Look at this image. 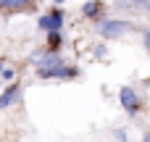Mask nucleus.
<instances>
[{
    "mask_svg": "<svg viewBox=\"0 0 150 142\" xmlns=\"http://www.w3.org/2000/svg\"><path fill=\"white\" fill-rule=\"evenodd\" d=\"M119 97H121V105H124V111H127L129 116H137V113H140L142 103H140V95H137L132 87H121Z\"/></svg>",
    "mask_w": 150,
    "mask_h": 142,
    "instance_id": "obj_4",
    "label": "nucleus"
},
{
    "mask_svg": "<svg viewBox=\"0 0 150 142\" xmlns=\"http://www.w3.org/2000/svg\"><path fill=\"white\" fill-rule=\"evenodd\" d=\"M95 55H98V58H105V55H108V47L98 45V47H95Z\"/></svg>",
    "mask_w": 150,
    "mask_h": 142,
    "instance_id": "obj_10",
    "label": "nucleus"
},
{
    "mask_svg": "<svg viewBox=\"0 0 150 142\" xmlns=\"http://www.w3.org/2000/svg\"><path fill=\"white\" fill-rule=\"evenodd\" d=\"M63 21H66V13L61 8H53L50 13H42L37 18V26L45 32H53V29H63Z\"/></svg>",
    "mask_w": 150,
    "mask_h": 142,
    "instance_id": "obj_3",
    "label": "nucleus"
},
{
    "mask_svg": "<svg viewBox=\"0 0 150 142\" xmlns=\"http://www.w3.org/2000/svg\"><path fill=\"white\" fill-rule=\"evenodd\" d=\"M13 79H16V71L3 66V69H0V82H13Z\"/></svg>",
    "mask_w": 150,
    "mask_h": 142,
    "instance_id": "obj_9",
    "label": "nucleus"
},
{
    "mask_svg": "<svg viewBox=\"0 0 150 142\" xmlns=\"http://www.w3.org/2000/svg\"><path fill=\"white\" fill-rule=\"evenodd\" d=\"M37 76H40V79H63V82H71V79L79 76V69H76V66H69V63L63 61V63H55V66L37 69Z\"/></svg>",
    "mask_w": 150,
    "mask_h": 142,
    "instance_id": "obj_2",
    "label": "nucleus"
},
{
    "mask_svg": "<svg viewBox=\"0 0 150 142\" xmlns=\"http://www.w3.org/2000/svg\"><path fill=\"white\" fill-rule=\"evenodd\" d=\"M47 47H50V50H61V47H63V29L47 32Z\"/></svg>",
    "mask_w": 150,
    "mask_h": 142,
    "instance_id": "obj_8",
    "label": "nucleus"
},
{
    "mask_svg": "<svg viewBox=\"0 0 150 142\" xmlns=\"http://www.w3.org/2000/svg\"><path fill=\"white\" fill-rule=\"evenodd\" d=\"M21 92H24V90H21V84L11 82V84L0 92V111H3V108H11L13 103H18V100H21Z\"/></svg>",
    "mask_w": 150,
    "mask_h": 142,
    "instance_id": "obj_5",
    "label": "nucleus"
},
{
    "mask_svg": "<svg viewBox=\"0 0 150 142\" xmlns=\"http://www.w3.org/2000/svg\"><path fill=\"white\" fill-rule=\"evenodd\" d=\"M53 3H55V5H63V3H66V0H53Z\"/></svg>",
    "mask_w": 150,
    "mask_h": 142,
    "instance_id": "obj_12",
    "label": "nucleus"
},
{
    "mask_svg": "<svg viewBox=\"0 0 150 142\" xmlns=\"http://www.w3.org/2000/svg\"><path fill=\"white\" fill-rule=\"evenodd\" d=\"M142 45H145V50H148V55H150V32L142 34Z\"/></svg>",
    "mask_w": 150,
    "mask_h": 142,
    "instance_id": "obj_11",
    "label": "nucleus"
},
{
    "mask_svg": "<svg viewBox=\"0 0 150 142\" xmlns=\"http://www.w3.org/2000/svg\"><path fill=\"white\" fill-rule=\"evenodd\" d=\"M98 32L103 40H119L129 32H134V24L132 21H124V18H100L98 21Z\"/></svg>",
    "mask_w": 150,
    "mask_h": 142,
    "instance_id": "obj_1",
    "label": "nucleus"
},
{
    "mask_svg": "<svg viewBox=\"0 0 150 142\" xmlns=\"http://www.w3.org/2000/svg\"><path fill=\"white\" fill-rule=\"evenodd\" d=\"M82 13H84V18L100 21L103 13H105V5H103V0H87V3L82 5Z\"/></svg>",
    "mask_w": 150,
    "mask_h": 142,
    "instance_id": "obj_7",
    "label": "nucleus"
},
{
    "mask_svg": "<svg viewBox=\"0 0 150 142\" xmlns=\"http://www.w3.org/2000/svg\"><path fill=\"white\" fill-rule=\"evenodd\" d=\"M34 8H37L34 0H0V11H5V13H26Z\"/></svg>",
    "mask_w": 150,
    "mask_h": 142,
    "instance_id": "obj_6",
    "label": "nucleus"
}]
</instances>
